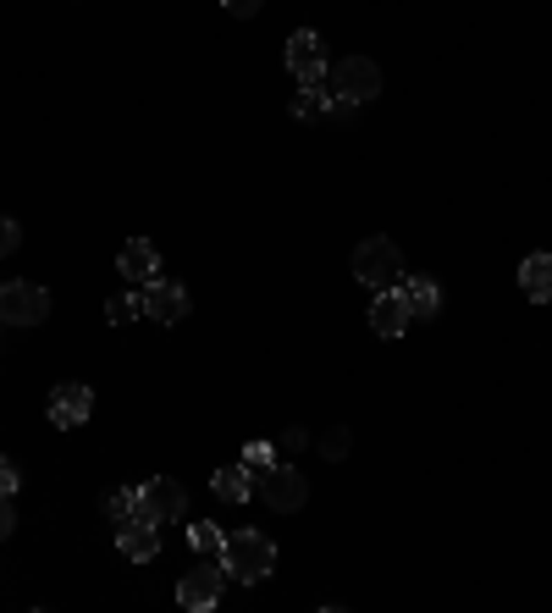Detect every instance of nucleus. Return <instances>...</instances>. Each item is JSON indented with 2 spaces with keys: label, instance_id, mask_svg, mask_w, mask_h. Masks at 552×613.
<instances>
[{
  "label": "nucleus",
  "instance_id": "f257e3e1",
  "mask_svg": "<svg viewBox=\"0 0 552 613\" xmlns=\"http://www.w3.org/2000/svg\"><path fill=\"white\" fill-rule=\"evenodd\" d=\"M221 570L233 581H244V586H260L276 570V542L266 531H233L227 547H221Z\"/></svg>",
  "mask_w": 552,
  "mask_h": 613
},
{
  "label": "nucleus",
  "instance_id": "f03ea898",
  "mask_svg": "<svg viewBox=\"0 0 552 613\" xmlns=\"http://www.w3.org/2000/svg\"><path fill=\"white\" fill-rule=\"evenodd\" d=\"M326 89H332V100H343V106H371V100L382 95V67H376L371 56H343V61H332Z\"/></svg>",
  "mask_w": 552,
  "mask_h": 613
},
{
  "label": "nucleus",
  "instance_id": "7ed1b4c3",
  "mask_svg": "<svg viewBox=\"0 0 552 613\" xmlns=\"http://www.w3.org/2000/svg\"><path fill=\"white\" fill-rule=\"evenodd\" d=\"M354 277L365 283V288H398L404 283V255H398V244L393 238H365L359 249H354Z\"/></svg>",
  "mask_w": 552,
  "mask_h": 613
},
{
  "label": "nucleus",
  "instance_id": "20e7f679",
  "mask_svg": "<svg viewBox=\"0 0 552 613\" xmlns=\"http://www.w3.org/2000/svg\"><path fill=\"white\" fill-rule=\"evenodd\" d=\"M138 520L149 525H171V520H188V486L171 481V475H155L138 486Z\"/></svg>",
  "mask_w": 552,
  "mask_h": 613
},
{
  "label": "nucleus",
  "instance_id": "39448f33",
  "mask_svg": "<svg viewBox=\"0 0 552 613\" xmlns=\"http://www.w3.org/2000/svg\"><path fill=\"white\" fill-rule=\"evenodd\" d=\"M255 492L266 497V508H276V514H298V508L309 503V481H304V469H293V464L260 469V475H255Z\"/></svg>",
  "mask_w": 552,
  "mask_h": 613
},
{
  "label": "nucleus",
  "instance_id": "423d86ee",
  "mask_svg": "<svg viewBox=\"0 0 552 613\" xmlns=\"http://www.w3.org/2000/svg\"><path fill=\"white\" fill-rule=\"evenodd\" d=\"M221 581H227V570L210 564V558H199V564H188V575L177 581V603L188 613H210L221 603Z\"/></svg>",
  "mask_w": 552,
  "mask_h": 613
},
{
  "label": "nucleus",
  "instance_id": "0eeeda50",
  "mask_svg": "<svg viewBox=\"0 0 552 613\" xmlns=\"http://www.w3.org/2000/svg\"><path fill=\"white\" fill-rule=\"evenodd\" d=\"M50 315V294L39 283H6L0 288V326H39Z\"/></svg>",
  "mask_w": 552,
  "mask_h": 613
},
{
  "label": "nucleus",
  "instance_id": "6e6552de",
  "mask_svg": "<svg viewBox=\"0 0 552 613\" xmlns=\"http://www.w3.org/2000/svg\"><path fill=\"white\" fill-rule=\"evenodd\" d=\"M287 72H293L304 89H309V83H326L332 61H326V45H321L315 28H298V33L287 39Z\"/></svg>",
  "mask_w": 552,
  "mask_h": 613
},
{
  "label": "nucleus",
  "instance_id": "1a4fd4ad",
  "mask_svg": "<svg viewBox=\"0 0 552 613\" xmlns=\"http://www.w3.org/2000/svg\"><path fill=\"white\" fill-rule=\"evenodd\" d=\"M144 315L149 320H160V326H171V320H183L188 315V288L183 283H166V277H155V283H144Z\"/></svg>",
  "mask_w": 552,
  "mask_h": 613
},
{
  "label": "nucleus",
  "instance_id": "9d476101",
  "mask_svg": "<svg viewBox=\"0 0 552 613\" xmlns=\"http://www.w3.org/2000/svg\"><path fill=\"white\" fill-rule=\"evenodd\" d=\"M89 409H95V393H89L83 382H61V387L50 393V421H56L61 432L83 426V421H89Z\"/></svg>",
  "mask_w": 552,
  "mask_h": 613
},
{
  "label": "nucleus",
  "instance_id": "9b49d317",
  "mask_svg": "<svg viewBox=\"0 0 552 613\" xmlns=\"http://www.w3.org/2000/svg\"><path fill=\"white\" fill-rule=\"evenodd\" d=\"M410 299L398 294V288H382L376 294V305H371V326H376V337H404L410 332Z\"/></svg>",
  "mask_w": 552,
  "mask_h": 613
},
{
  "label": "nucleus",
  "instance_id": "f8f14e48",
  "mask_svg": "<svg viewBox=\"0 0 552 613\" xmlns=\"http://www.w3.org/2000/svg\"><path fill=\"white\" fill-rule=\"evenodd\" d=\"M354 106H343V100H332V89L326 83H309V89H298L293 95V117L298 122H326V117H348Z\"/></svg>",
  "mask_w": 552,
  "mask_h": 613
},
{
  "label": "nucleus",
  "instance_id": "ddd939ff",
  "mask_svg": "<svg viewBox=\"0 0 552 613\" xmlns=\"http://www.w3.org/2000/svg\"><path fill=\"white\" fill-rule=\"evenodd\" d=\"M117 266H122L128 283H155V277H160V249H155L149 238H128L122 255H117Z\"/></svg>",
  "mask_w": 552,
  "mask_h": 613
},
{
  "label": "nucleus",
  "instance_id": "4468645a",
  "mask_svg": "<svg viewBox=\"0 0 552 613\" xmlns=\"http://www.w3.org/2000/svg\"><path fill=\"white\" fill-rule=\"evenodd\" d=\"M117 547H122V558L149 564V558L160 553V531H155L149 520H128V525H117Z\"/></svg>",
  "mask_w": 552,
  "mask_h": 613
},
{
  "label": "nucleus",
  "instance_id": "2eb2a0df",
  "mask_svg": "<svg viewBox=\"0 0 552 613\" xmlns=\"http://www.w3.org/2000/svg\"><path fill=\"white\" fill-rule=\"evenodd\" d=\"M520 288L531 305H552V255H531L520 266Z\"/></svg>",
  "mask_w": 552,
  "mask_h": 613
},
{
  "label": "nucleus",
  "instance_id": "dca6fc26",
  "mask_svg": "<svg viewBox=\"0 0 552 613\" xmlns=\"http://www.w3.org/2000/svg\"><path fill=\"white\" fill-rule=\"evenodd\" d=\"M398 294L410 299L414 320H436V309H442V288H436L431 277H410V283H398Z\"/></svg>",
  "mask_w": 552,
  "mask_h": 613
},
{
  "label": "nucleus",
  "instance_id": "f3484780",
  "mask_svg": "<svg viewBox=\"0 0 552 613\" xmlns=\"http://www.w3.org/2000/svg\"><path fill=\"white\" fill-rule=\"evenodd\" d=\"M210 486H216V497H221V503H244V497H255V475H249L244 464H221Z\"/></svg>",
  "mask_w": 552,
  "mask_h": 613
},
{
  "label": "nucleus",
  "instance_id": "a211bd4d",
  "mask_svg": "<svg viewBox=\"0 0 552 613\" xmlns=\"http://www.w3.org/2000/svg\"><path fill=\"white\" fill-rule=\"evenodd\" d=\"M188 542H194L199 558H221V547H227L221 525H210V520H194V525H188Z\"/></svg>",
  "mask_w": 552,
  "mask_h": 613
},
{
  "label": "nucleus",
  "instance_id": "6ab92c4d",
  "mask_svg": "<svg viewBox=\"0 0 552 613\" xmlns=\"http://www.w3.org/2000/svg\"><path fill=\"white\" fill-rule=\"evenodd\" d=\"M106 520H111V525L138 520V486H122V492H111V497H106Z\"/></svg>",
  "mask_w": 552,
  "mask_h": 613
},
{
  "label": "nucleus",
  "instance_id": "aec40b11",
  "mask_svg": "<svg viewBox=\"0 0 552 613\" xmlns=\"http://www.w3.org/2000/svg\"><path fill=\"white\" fill-rule=\"evenodd\" d=\"M348 443H354V437H348V426H332V432H321V443H315V448H321V459H348Z\"/></svg>",
  "mask_w": 552,
  "mask_h": 613
},
{
  "label": "nucleus",
  "instance_id": "412c9836",
  "mask_svg": "<svg viewBox=\"0 0 552 613\" xmlns=\"http://www.w3.org/2000/svg\"><path fill=\"white\" fill-rule=\"evenodd\" d=\"M272 464H276L272 443H249V448H244V469H249V475H260V469H272Z\"/></svg>",
  "mask_w": 552,
  "mask_h": 613
},
{
  "label": "nucleus",
  "instance_id": "4be33fe9",
  "mask_svg": "<svg viewBox=\"0 0 552 613\" xmlns=\"http://www.w3.org/2000/svg\"><path fill=\"white\" fill-rule=\"evenodd\" d=\"M138 309H144V299H128V294H122V299H111V305H106V315H111V326H128Z\"/></svg>",
  "mask_w": 552,
  "mask_h": 613
},
{
  "label": "nucleus",
  "instance_id": "5701e85b",
  "mask_svg": "<svg viewBox=\"0 0 552 613\" xmlns=\"http://www.w3.org/2000/svg\"><path fill=\"white\" fill-rule=\"evenodd\" d=\"M17 244H22V227H17L11 216H0V260H6V255H17Z\"/></svg>",
  "mask_w": 552,
  "mask_h": 613
},
{
  "label": "nucleus",
  "instance_id": "b1692460",
  "mask_svg": "<svg viewBox=\"0 0 552 613\" xmlns=\"http://www.w3.org/2000/svg\"><path fill=\"white\" fill-rule=\"evenodd\" d=\"M282 448H287V454H304V448H315V443H309L304 426H287V432H282Z\"/></svg>",
  "mask_w": 552,
  "mask_h": 613
},
{
  "label": "nucleus",
  "instance_id": "393cba45",
  "mask_svg": "<svg viewBox=\"0 0 552 613\" xmlns=\"http://www.w3.org/2000/svg\"><path fill=\"white\" fill-rule=\"evenodd\" d=\"M17 486H22L17 464H11V459H0V497H17Z\"/></svg>",
  "mask_w": 552,
  "mask_h": 613
},
{
  "label": "nucleus",
  "instance_id": "a878e982",
  "mask_svg": "<svg viewBox=\"0 0 552 613\" xmlns=\"http://www.w3.org/2000/svg\"><path fill=\"white\" fill-rule=\"evenodd\" d=\"M17 531V508H11V497H0V542Z\"/></svg>",
  "mask_w": 552,
  "mask_h": 613
},
{
  "label": "nucleus",
  "instance_id": "bb28decb",
  "mask_svg": "<svg viewBox=\"0 0 552 613\" xmlns=\"http://www.w3.org/2000/svg\"><path fill=\"white\" fill-rule=\"evenodd\" d=\"M221 6H227V11H233V17H255V11H260V6H266V0H221Z\"/></svg>",
  "mask_w": 552,
  "mask_h": 613
}]
</instances>
